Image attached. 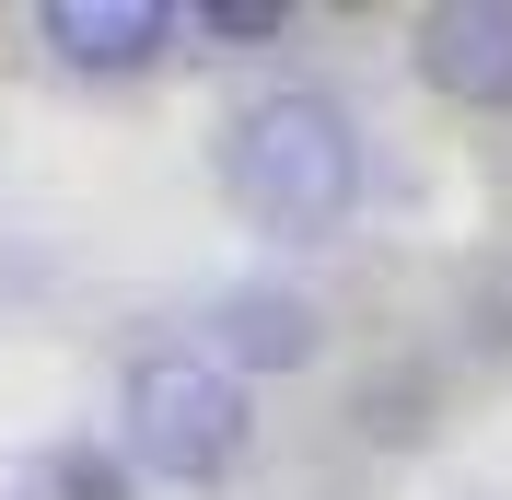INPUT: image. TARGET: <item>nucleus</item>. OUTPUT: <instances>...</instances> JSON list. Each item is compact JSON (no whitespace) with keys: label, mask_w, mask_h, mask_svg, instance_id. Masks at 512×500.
<instances>
[{"label":"nucleus","mask_w":512,"mask_h":500,"mask_svg":"<svg viewBox=\"0 0 512 500\" xmlns=\"http://www.w3.org/2000/svg\"><path fill=\"white\" fill-rule=\"evenodd\" d=\"M222 187H233V210H245L256 233L315 245V233H338L350 198H361V140H350V117L326 94H256L245 117L222 128Z\"/></svg>","instance_id":"obj_1"},{"label":"nucleus","mask_w":512,"mask_h":500,"mask_svg":"<svg viewBox=\"0 0 512 500\" xmlns=\"http://www.w3.org/2000/svg\"><path fill=\"white\" fill-rule=\"evenodd\" d=\"M128 454L152 477H175V489L233 477V454H245V384L222 361H198V349H152L128 373Z\"/></svg>","instance_id":"obj_2"},{"label":"nucleus","mask_w":512,"mask_h":500,"mask_svg":"<svg viewBox=\"0 0 512 500\" xmlns=\"http://www.w3.org/2000/svg\"><path fill=\"white\" fill-rule=\"evenodd\" d=\"M24 500H117V466H94V454H47V466L24 477Z\"/></svg>","instance_id":"obj_6"},{"label":"nucleus","mask_w":512,"mask_h":500,"mask_svg":"<svg viewBox=\"0 0 512 500\" xmlns=\"http://www.w3.org/2000/svg\"><path fill=\"white\" fill-rule=\"evenodd\" d=\"M163 0H47V47H59L70 70H140L163 59Z\"/></svg>","instance_id":"obj_4"},{"label":"nucleus","mask_w":512,"mask_h":500,"mask_svg":"<svg viewBox=\"0 0 512 500\" xmlns=\"http://www.w3.org/2000/svg\"><path fill=\"white\" fill-rule=\"evenodd\" d=\"M222 349L256 361V373H280V361L315 349V314L291 303V291H233V303H222Z\"/></svg>","instance_id":"obj_5"},{"label":"nucleus","mask_w":512,"mask_h":500,"mask_svg":"<svg viewBox=\"0 0 512 500\" xmlns=\"http://www.w3.org/2000/svg\"><path fill=\"white\" fill-rule=\"evenodd\" d=\"M198 24H210V35H280V12H268V0H210Z\"/></svg>","instance_id":"obj_7"},{"label":"nucleus","mask_w":512,"mask_h":500,"mask_svg":"<svg viewBox=\"0 0 512 500\" xmlns=\"http://www.w3.org/2000/svg\"><path fill=\"white\" fill-rule=\"evenodd\" d=\"M419 82L454 105H512V12L501 0H443L419 12Z\"/></svg>","instance_id":"obj_3"}]
</instances>
